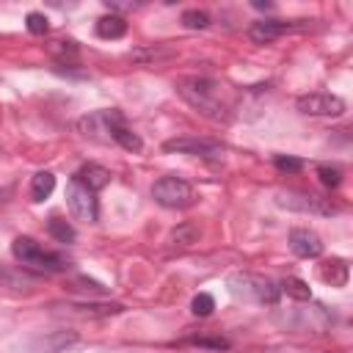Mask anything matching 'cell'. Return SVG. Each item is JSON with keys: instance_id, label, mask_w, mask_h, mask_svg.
I'll list each match as a JSON object with an SVG mask.
<instances>
[{"instance_id": "27", "label": "cell", "mask_w": 353, "mask_h": 353, "mask_svg": "<svg viewBox=\"0 0 353 353\" xmlns=\"http://www.w3.org/2000/svg\"><path fill=\"white\" fill-rule=\"evenodd\" d=\"M193 345H199V347H210V350H226V347H229V342H226L223 336H196Z\"/></svg>"}, {"instance_id": "14", "label": "cell", "mask_w": 353, "mask_h": 353, "mask_svg": "<svg viewBox=\"0 0 353 353\" xmlns=\"http://www.w3.org/2000/svg\"><path fill=\"white\" fill-rule=\"evenodd\" d=\"M127 33V22L119 14H105L97 19V36L99 39H121Z\"/></svg>"}, {"instance_id": "19", "label": "cell", "mask_w": 353, "mask_h": 353, "mask_svg": "<svg viewBox=\"0 0 353 353\" xmlns=\"http://www.w3.org/2000/svg\"><path fill=\"white\" fill-rule=\"evenodd\" d=\"M33 284V279L28 273H17V270H8L0 265V287H8V290H28Z\"/></svg>"}, {"instance_id": "13", "label": "cell", "mask_w": 353, "mask_h": 353, "mask_svg": "<svg viewBox=\"0 0 353 353\" xmlns=\"http://www.w3.org/2000/svg\"><path fill=\"white\" fill-rule=\"evenodd\" d=\"M77 179L88 188V190H102L108 182H110V171L108 168H102V165H97V163H88V165H83L80 171H77Z\"/></svg>"}, {"instance_id": "24", "label": "cell", "mask_w": 353, "mask_h": 353, "mask_svg": "<svg viewBox=\"0 0 353 353\" xmlns=\"http://www.w3.org/2000/svg\"><path fill=\"white\" fill-rule=\"evenodd\" d=\"M317 176L325 188H336L342 182V171L336 165H317Z\"/></svg>"}, {"instance_id": "5", "label": "cell", "mask_w": 353, "mask_h": 353, "mask_svg": "<svg viewBox=\"0 0 353 353\" xmlns=\"http://www.w3.org/2000/svg\"><path fill=\"white\" fill-rule=\"evenodd\" d=\"M66 207L77 221L94 223L99 218V204H97V193L88 190L77 176L66 185Z\"/></svg>"}, {"instance_id": "22", "label": "cell", "mask_w": 353, "mask_h": 353, "mask_svg": "<svg viewBox=\"0 0 353 353\" xmlns=\"http://www.w3.org/2000/svg\"><path fill=\"white\" fill-rule=\"evenodd\" d=\"M72 309L80 312V314H119V312H121L119 303H102V306H94V303H74Z\"/></svg>"}, {"instance_id": "9", "label": "cell", "mask_w": 353, "mask_h": 353, "mask_svg": "<svg viewBox=\"0 0 353 353\" xmlns=\"http://www.w3.org/2000/svg\"><path fill=\"white\" fill-rule=\"evenodd\" d=\"M303 28V19H295V22H281V19H259L248 28V36L254 44H270L276 41L279 36L290 33V30H298Z\"/></svg>"}, {"instance_id": "26", "label": "cell", "mask_w": 353, "mask_h": 353, "mask_svg": "<svg viewBox=\"0 0 353 353\" xmlns=\"http://www.w3.org/2000/svg\"><path fill=\"white\" fill-rule=\"evenodd\" d=\"M47 50H50V55H58V58L77 55V44H74V41H52Z\"/></svg>"}, {"instance_id": "4", "label": "cell", "mask_w": 353, "mask_h": 353, "mask_svg": "<svg viewBox=\"0 0 353 353\" xmlns=\"http://www.w3.org/2000/svg\"><path fill=\"white\" fill-rule=\"evenodd\" d=\"M229 290L237 295V298H251L256 303H276L281 290L276 281L265 279V276H256V273H237L229 279Z\"/></svg>"}, {"instance_id": "16", "label": "cell", "mask_w": 353, "mask_h": 353, "mask_svg": "<svg viewBox=\"0 0 353 353\" xmlns=\"http://www.w3.org/2000/svg\"><path fill=\"white\" fill-rule=\"evenodd\" d=\"M47 232L58 240V243H74V229H72V223L69 221H63V218H58V215H52L50 218V223H47Z\"/></svg>"}, {"instance_id": "3", "label": "cell", "mask_w": 353, "mask_h": 353, "mask_svg": "<svg viewBox=\"0 0 353 353\" xmlns=\"http://www.w3.org/2000/svg\"><path fill=\"white\" fill-rule=\"evenodd\" d=\"M152 199L165 210H185L196 201L193 185L182 176H160L152 185Z\"/></svg>"}, {"instance_id": "2", "label": "cell", "mask_w": 353, "mask_h": 353, "mask_svg": "<svg viewBox=\"0 0 353 353\" xmlns=\"http://www.w3.org/2000/svg\"><path fill=\"white\" fill-rule=\"evenodd\" d=\"M11 254L22 268L36 270V273H63L69 268V262L61 254L41 248V243H36L33 237H25V234L11 243Z\"/></svg>"}, {"instance_id": "18", "label": "cell", "mask_w": 353, "mask_h": 353, "mask_svg": "<svg viewBox=\"0 0 353 353\" xmlns=\"http://www.w3.org/2000/svg\"><path fill=\"white\" fill-rule=\"evenodd\" d=\"M279 290H281V292H287V295H290V298H295V301H309V298H312L309 284H306L303 279H295V276L284 279V281L279 284Z\"/></svg>"}, {"instance_id": "23", "label": "cell", "mask_w": 353, "mask_h": 353, "mask_svg": "<svg viewBox=\"0 0 353 353\" xmlns=\"http://www.w3.org/2000/svg\"><path fill=\"white\" fill-rule=\"evenodd\" d=\"M25 22H28V30H30L33 36H44V33L50 30L47 17H44V14H39V11H30V14L25 17Z\"/></svg>"}, {"instance_id": "17", "label": "cell", "mask_w": 353, "mask_h": 353, "mask_svg": "<svg viewBox=\"0 0 353 353\" xmlns=\"http://www.w3.org/2000/svg\"><path fill=\"white\" fill-rule=\"evenodd\" d=\"M199 237H201V229L196 223H179L171 232V243L174 245H193V243H199Z\"/></svg>"}, {"instance_id": "20", "label": "cell", "mask_w": 353, "mask_h": 353, "mask_svg": "<svg viewBox=\"0 0 353 353\" xmlns=\"http://www.w3.org/2000/svg\"><path fill=\"white\" fill-rule=\"evenodd\" d=\"M182 25L190 28V30H204L210 25V14L207 11H199V8H188L182 14Z\"/></svg>"}, {"instance_id": "21", "label": "cell", "mask_w": 353, "mask_h": 353, "mask_svg": "<svg viewBox=\"0 0 353 353\" xmlns=\"http://www.w3.org/2000/svg\"><path fill=\"white\" fill-rule=\"evenodd\" d=\"M190 309H193V314H196V317H210V314H212V309H215V298H212L210 292H199V295L193 298Z\"/></svg>"}, {"instance_id": "7", "label": "cell", "mask_w": 353, "mask_h": 353, "mask_svg": "<svg viewBox=\"0 0 353 353\" xmlns=\"http://www.w3.org/2000/svg\"><path fill=\"white\" fill-rule=\"evenodd\" d=\"M295 108L303 116H342L345 113V99L328 91H312L295 99Z\"/></svg>"}, {"instance_id": "6", "label": "cell", "mask_w": 353, "mask_h": 353, "mask_svg": "<svg viewBox=\"0 0 353 353\" xmlns=\"http://www.w3.org/2000/svg\"><path fill=\"white\" fill-rule=\"evenodd\" d=\"M276 204L292 212H309V215H334L336 207L314 193H301V190H287V193H276Z\"/></svg>"}, {"instance_id": "8", "label": "cell", "mask_w": 353, "mask_h": 353, "mask_svg": "<svg viewBox=\"0 0 353 353\" xmlns=\"http://www.w3.org/2000/svg\"><path fill=\"white\" fill-rule=\"evenodd\" d=\"M163 152H176V154H193V157H204V160H221L223 157V146L207 138H171L163 143Z\"/></svg>"}, {"instance_id": "1", "label": "cell", "mask_w": 353, "mask_h": 353, "mask_svg": "<svg viewBox=\"0 0 353 353\" xmlns=\"http://www.w3.org/2000/svg\"><path fill=\"white\" fill-rule=\"evenodd\" d=\"M176 91H179V97L190 108H196L199 113H204V116H210L215 121H221V119L229 116L226 113L229 108L221 99V85L215 80H207V77H185V80H179Z\"/></svg>"}, {"instance_id": "25", "label": "cell", "mask_w": 353, "mask_h": 353, "mask_svg": "<svg viewBox=\"0 0 353 353\" xmlns=\"http://www.w3.org/2000/svg\"><path fill=\"white\" fill-rule=\"evenodd\" d=\"M276 168L281 171V174H298L301 168H303V163L298 160V157H287V154H276Z\"/></svg>"}, {"instance_id": "12", "label": "cell", "mask_w": 353, "mask_h": 353, "mask_svg": "<svg viewBox=\"0 0 353 353\" xmlns=\"http://www.w3.org/2000/svg\"><path fill=\"white\" fill-rule=\"evenodd\" d=\"M320 279L325 281V284H331V287H345L347 284V279H350V265L345 262V259H339V256H331V259H325V262H320Z\"/></svg>"}, {"instance_id": "10", "label": "cell", "mask_w": 353, "mask_h": 353, "mask_svg": "<svg viewBox=\"0 0 353 353\" xmlns=\"http://www.w3.org/2000/svg\"><path fill=\"white\" fill-rule=\"evenodd\" d=\"M290 248L301 259H317L325 245H323L317 232H312V229H292L290 232Z\"/></svg>"}, {"instance_id": "28", "label": "cell", "mask_w": 353, "mask_h": 353, "mask_svg": "<svg viewBox=\"0 0 353 353\" xmlns=\"http://www.w3.org/2000/svg\"><path fill=\"white\" fill-rule=\"evenodd\" d=\"M168 55H171V50H165V47H152V50H135L132 52L135 61H143V58H154L157 61V58H168Z\"/></svg>"}, {"instance_id": "11", "label": "cell", "mask_w": 353, "mask_h": 353, "mask_svg": "<svg viewBox=\"0 0 353 353\" xmlns=\"http://www.w3.org/2000/svg\"><path fill=\"white\" fill-rule=\"evenodd\" d=\"M110 141L124 146L127 152H141L143 149V141L127 127V121H124V116L119 110H110Z\"/></svg>"}, {"instance_id": "15", "label": "cell", "mask_w": 353, "mask_h": 353, "mask_svg": "<svg viewBox=\"0 0 353 353\" xmlns=\"http://www.w3.org/2000/svg\"><path fill=\"white\" fill-rule=\"evenodd\" d=\"M52 190H55V174L39 171V174L30 179V199H33V201H44Z\"/></svg>"}]
</instances>
